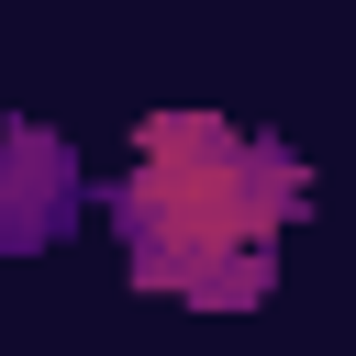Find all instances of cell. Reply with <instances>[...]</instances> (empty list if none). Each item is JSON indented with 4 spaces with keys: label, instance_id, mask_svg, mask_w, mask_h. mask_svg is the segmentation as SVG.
Listing matches in <instances>:
<instances>
[{
    "label": "cell",
    "instance_id": "cell-2",
    "mask_svg": "<svg viewBox=\"0 0 356 356\" xmlns=\"http://www.w3.org/2000/svg\"><path fill=\"white\" fill-rule=\"evenodd\" d=\"M89 211V178H78V145L56 122H0V256H44L67 245Z\"/></svg>",
    "mask_w": 356,
    "mask_h": 356
},
{
    "label": "cell",
    "instance_id": "cell-1",
    "mask_svg": "<svg viewBox=\"0 0 356 356\" xmlns=\"http://www.w3.org/2000/svg\"><path fill=\"white\" fill-rule=\"evenodd\" d=\"M134 289H178L200 312H245L267 300V256L278 234L312 211V178L289 145H256L211 111H145L134 134V178L100 189Z\"/></svg>",
    "mask_w": 356,
    "mask_h": 356
}]
</instances>
